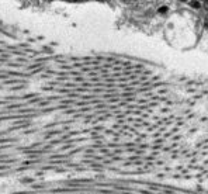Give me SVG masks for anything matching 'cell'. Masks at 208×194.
I'll return each instance as SVG.
<instances>
[{"mask_svg": "<svg viewBox=\"0 0 208 194\" xmlns=\"http://www.w3.org/2000/svg\"><path fill=\"white\" fill-rule=\"evenodd\" d=\"M28 2H93V0H28Z\"/></svg>", "mask_w": 208, "mask_h": 194, "instance_id": "6da1fadb", "label": "cell"}, {"mask_svg": "<svg viewBox=\"0 0 208 194\" xmlns=\"http://www.w3.org/2000/svg\"><path fill=\"white\" fill-rule=\"evenodd\" d=\"M205 6H207V7H208V0H207V2H205Z\"/></svg>", "mask_w": 208, "mask_h": 194, "instance_id": "7a4b0ae2", "label": "cell"}, {"mask_svg": "<svg viewBox=\"0 0 208 194\" xmlns=\"http://www.w3.org/2000/svg\"><path fill=\"white\" fill-rule=\"evenodd\" d=\"M181 2H186V0H181Z\"/></svg>", "mask_w": 208, "mask_h": 194, "instance_id": "3957f363", "label": "cell"}]
</instances>
